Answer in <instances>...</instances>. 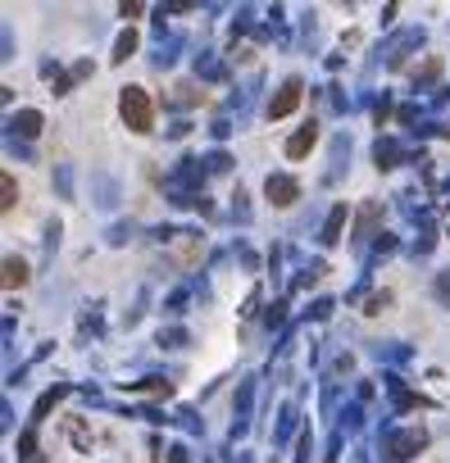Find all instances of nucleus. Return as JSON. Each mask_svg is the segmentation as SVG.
Wrapping results in <instances>:
<instances>
[{
  "mask_svg": "<svg viewBox=\"0 0 450 463\" xmlns=\"http://www.w3.org/2000/svg\"><path fill=\"white\" fill-rule=\"evenodd\" d=\"M95 205H100V209H114V205H119V187H114L105 173H95Z\"/></svg>",
  "mask_w": 450,
  "mask_h": 463,
  "instance_id": "13",
  "label": "nucleus"
},
{
  "mask_svg": "<svg viewBox=\"0 0 450 463\" xmlns=\"http://www.w3.org/2000/svg\"><path fill=\"white\" fill-rule=\"evenodd\" d=\"M255 386H260V377H241V386H237V418H232V441L251 431V404H255Z\"/></svg>",
  "mask_w": 450,
  "mask_h": 463,
  "instance_id": "3",
  "label": "nucleus"
},
{
  "mask_svg": "<svg viewBox=\"0 0 450 463\" xmlns=\"http://www.w3.org/2000/svg\"><path fill=\"white\" fill-rule=\"evenodd\" d=\"M391 250H396V236H387V232H382V236L373 241V255H391Z\"/></svg>",
  "mask_w": 450,
  "mask_h": 463,
  "instance_id": "32",
  "label": "nucleus"
},
{
  "mask_svg": "<svg viewBox=\"0 0 450 463\" xmlns=\"http://www.w3.org/2000/svg\"><path fill=\"white\" fill-rule=\"evenodd\" d=\"M64 395H69V386H55V391H46V395H41V400H37V409H32V422H41V418H46V413H51V409H55V404H60V400H64Z\"/></svg>",
  "mask_w": 450,
  "mask_h": 463,
  "instance_id": "15",
  "label": "nucleus"
},
{
  "mask_svg": "<svg viewBox=\"0 0 450 463\" xmlns=\"http://www.w3.org/2000/svg\"><path fill=\"white\" fill-rule=\"evenodd\" d=\"M332 309H337V304H332V300H314V309H310V318H314V323H323V318H332Z\"/></svg>",
  "mask_w": 450,
  "mask_h": 463,
  "instance_id": "29",
  "label": "nucleus"
},
{
  "mask_svg": "<svg viewBox=\"0 0 450 463\" xmlns=\"http://www.w3.org/2000/svg\"><path fill=\"white\" fill-rule=\"evenodd\" d=\"M296 450H300L296 463H310V455H314V436H310V431H300V445H296Z\"/></svg>",
  "mask_w": 450,
  "mask_h": 463,
  "instance_id": "28",
  "label": "nucleus"
},
{
  "mask_svg": "<svg viewBox=\"0 0 450 463\" xmlns=\"http://www.w3.org/2000/svg\"><path fill=\"white\" fill-rule=\"evenodd\" d=\"M182 304H187V291H173V295H168V314H182Z\"/></svg>",
  "mask_w": 450,
  "mask_h": 463,
  "instance_id": "37",
  "label": "nucleus"
},
{
  "mask_svg": "<svg viewBox=\"0 0 450 463\" xmlns=\"http://www.w3.org/2000/svg\"><path fill=\"white\" fill-rule=\"evenodd\" d=\"M187 341H191V336L182 332V327H164V332H159V345H164V350H182Z\"/></svg>",
  "mask_w": 450,
  "mask_h": 463,
  "instance_id": "20",
  "label": "nucleus"
},
{
  "mask_svg": "<svg viewBox=\"0 0 450 463\" xmlns=\"http://www.w3.org/2000/svg\"><path fill=\"white\" fill-rule=\"evenodd\" d=\"M296 422H300L296 404H282V409H277V427H273V445H286V441L296 436Z\"/></svg>",
  "mask_w": 450,
  "mask_h": 463,
  "instance_id": "9",
  "label": "nucleus"
},
{
  "mask_svg": "<svg viewBox=\"0 0 450 463\" xmlns=\"http://www.w3.org/2000/svg\"><path fill=\"white\" fill-rule=\"evenodd\" d=\"M237 463H251V455H237Z\"/></svg>",
  "mask_w": 450,
  "mask_h": 463,
  "instance_id": "41",
  "label": "nucleus"
},
{
  "mask_svg": "<svg viewBox=\"0 0 450 463\" xmlns=\"http://www.w3.org/2000/svg\"><path fill=\"white\" fill-rule=\"evenodd\" d=\"M382 223V200H369V205L359 209V218H355V241L364 246V241L373 236V227Z\"/></svg>",
  "mask_w": 450,
  "mask_h": 463,
  "instance_id": "7",
  "label": "nucleus"
},
{
  "mask_svg": "<svg viewBox=\"0 0 450 463\" xmlns=\"http://www.w3.org/2000/svg\"><path fill=\"white\" fill-rule=\"evenodd\" d=\"M18 205V187H14V177H9V173H5V177H0V209H5V214H9V209H14Z\"/></svg>",
  "mask_w": 450,
  "mask_h": 463,
  "instance_id": "19",
  "label": "nucleus"
},
{
  "mask_svg": "<svg viewBox=\"0 0 450 463\" xmlns=\"http://www.w3.org/2000/svg\"><path fill=\"white\" fill-rule=\"evenodd\" d=\"M442 137H446V141H450V123H442Z\"/></svg>",
  "mask_w": 450,
  "mask_h": 463,
  "instance_id": "40",
  "label": "nucleus"
},
{
  "mask_svg": "<svg viewBox=\"0 0 450 463\" xmlns=\"http://www.w3.org/2000/svg\"><path fill=\"white\" fill-rule=\"evenodd\" d=\"M119 114L128 123V132H150L155 128V105H150L146 86H123L119 91Z\"/></svg>",
  "mask_w": 450,
  "mask_h": 463,
  "instance_id": "1",
  "label": "nucleus"
},
{
  "mask_svg": "<svg viewBox=\"0 0 450 463\" xmlns=\"http://www.w3.org/2000/svg\"><path fill=\"white\" fill-rule=\"evenodd\" d=\"M123 241H132V223H119V227H110V246H123Z\"/></svg>",
  "mask_w": 450,
  "mask_h": 463,
  "instance_id": "30",
  "label": "nucleus"
},
{
  "mask_svg": "<svg viewBox=\"0 0 450 463\" xmlns=\"http://www.w3.org/2000/svg\"><path fill=\"white\" fill-rule=\"evenodd\" d=\"M341 227H346V205H332V214H328V223H323L319 241H323V246H337V241H341Z\"/></svg>",
  "mask_w": 450,
  "mask_h": 463,
  "instance_id": "11",
  "label": "nucleus"
},
{
  "mask_svg": "<svg viewBox=\"0 0 450 463\" xmlns=\"http://www.w3.org/2000/svg\"><path fill=\"white\" fill-rule=\"evenodd\" d=\"M423 41H428V32H423V27H409V32H400L396 41H387V46H382V55H387L391 64H405V51H418Z\"/></svg>",
  "mask_w": 450,
  "mask_h": 463,
  "instance_id": "6",
  "label": "nucleus"
},
{
  "mask_svg": "<svg viewBox=\"0 0 450 463\" xmlns=\"http://www.w3.org/2000/svg\"><path fill=\"white\" fill-rule=\"evenodd\" d=\"M32 450H37V436L23 431V436H18V459H32Z\"/></svg>",
  "mask_w": 450,
  "mask_h": 463,
  "instance_id": "31",
  "label": "nucleus"
},
{
  "mask_svg": "<svg viewBox=\"0 0 450 463\" xmlns=\"http://www.w3.org/2000/svg\"><path fill=\"white\" fill-rule=\"evenodd\" d=\"M341 418H346V422H341L346 431H359V422H364V409H359V404H346V413H341Z\"/></svg>",
  "mask_w": 450,
  "mask_h": 463,
  "instance_id": "25",
  "label": "nucleus"
},
{
  "mask_svg": "<svg viewBox=\"0 0 450 463\" xmlns=\"http://www.w3.org/2000/svg\"><path fill=\"white\" fill-rule=\"evenodd\" d=\"M178 422H182V427H187V431H200V418H196V413H191V409H182V413H178Z\"/></svg>",
  "mask_w": 450,
  "mask_h": 463,
  "instance_id": "35",
  "label": "nucleus"
},
{
  "mask_svg": "<svg viewBox=\"0 0 450 463\" xmlns=\"http://www.w3.org/2000/svg\"><path fill=\"white\" fill-rule=\"evenodd\" d=\"M232 200H237V205H232V214H237V218H241V223H246V218H251V205H246V191H237Z\"/></svg>",
  "mask_w": 450,
  "mask_h": 463,
  "instance_id": "33",
  "label": "nucleus"
},
{
  "mask_svg": "<svg viewBox=\"0 0 450 463\" xmlns=\"http://www.w3.org/2000/svg\"><path fill=\"white\" fill-rule=\"evenodd\" d=\"M314 141H319V128H314V123H305V128L291 132V141H286V159H305V154L314 150Z\"/></svg>",
  "mask_w": 450,
  "mask_h": 463,
  "instance_id": "8",
  "label": "nucleus"
},
{
  "mask_svg": "<svg viewBox=\"0 0 450 463\" xmlns=\"http://www.w3.org/2000/svg\"><path fill=\"white\" fill-rule=\"evenodd\" d=\"M205 168H209V173H227V168H232V159H227L223 150H214V154L205 159Z\"/></svg>",
  "mask_w": 450,
  "mask_h": 463,
  "instance_id": "26",
  "label": "nucleus"
},
{
  "mask_svg": "<svg viewBox=\"0 0 450 463\" xmlns=\"http://www.w3.org/2000/svg\"><path fill=\"white\" fill-rule=\"evenodd\" d=\"M437 295H442V304H450V273H437Z\"/></svg>",
  "mask_w": 450,
  "mask_h": 463,
  "instance_id": "34",
  "label": "nucleus"
},
{
  "mask_svg": "<svg viewBox=\"0 0 450 463\" xmlns=\"http://www.w3.org/2000/svg\"><path fill=\"white\" fill-rule=\"evenodd\" d=\"M27 282V264L18 255H5V286L14 291V286H23Z\"/></svg>",
  "mask_w": 450,
  "mask_h": 463,
  "instance_id": "14",
  "label": "nucleus"
},
{
  "mask_svg": "<svg viewBox=\"0 0 450 463\" xmlns=\"http://www.w3.org/2000/svg\"><path fill=\"white\" fill-rule=\"evenodd\" d=\"M128 391H150V395H168V382H164V377H141V382H128Z\"/></svg>",
  "mask_w": 450,
  "mask_h": 463,
  "instance_id": "23",
  "label": "nucleus"
},
{
  "mask_svg": "<svg viewBox=\"0 0 450 463\" xmlns=\"http://www.w3.org/2000/svg\"><path fill=\"white\" fill-rule=\"evenodd\" d=\"M168 463H191V459H187V450H182V445H173V450H168Z\"/></svg>",
  "mask_w": 450,
  "mask_h": 463,
  "instance_id": "39",
  "label": "nucleus"
},
{
  "mask_svg": "<svg viewBox=\"0 0 450 463\" xmlns=\"http://www.w3.org/2000/svg\"><path fill=\"white\" fill-rule=\"evenodd\" d=\"M119 14H123V18H137V14H141V5H137V0H123Z\"/></svg>",
  "mask_w": 450,
  "mask_h": 463,
  "instance_id": "38",
  "label": "nucleus"
},
{
  "mask_svg": "<svg viewBox=\"0 0 450 463\" xmlns=\"http://www.w3.org/2000/svg\"><path fill=\"white\" fill-rule=\"evenodd\" d=\"M423 445H428V431L423 427H405V431H391V436H387V455L396 459V463L414 459Z\"/></svg>",
  "mask_w": 450,
  "mask_h": 463,
  "instance_id": "2",
  "label": "nucleus"
},
{
  "mask_svg": "<svg viewBox=\"0 0 450 463\" xmlns=\"http://www.w3.org/2000/svg\"><path fill=\"white\" fill-rule=\"evenodd\" d=\"M264 323H269V327H282V323H286V304H282V300H277V304H269Z\"/></svg>",
  "mask_w": 450,
  "mask_h": 463,
  "instance_id": "27",
  "label": "nucleus"
},
{
  "mask_svg": "<svg viewBox=\"0 0 450 463\" xmlns=\"http://www.w3.org/2000/svg\"><path fill=\"white\" fill-rule=\"evenodd\" d=\"M178 51H182V41H178V36H173V41H168V46H159V51H155V55H150V64H155V69H168V64H173V60H178Z\"/></svg>",
  "mask_w": 450,
  "mask_h": 463,
  "instance_id": "17",
  "label": "nucleus"
},
{
  "mask_svg": "<svg viewBox=\"0 0 450 463\" xmlns=\"http://www.w3.org/2000/svg\"><path fill=\"white\" fill-rule=\"evenodd\" d=\"M437 73H442V64L428 60V64H423V73L414 77V91H423V86H432V91H437Z\"/></svg>",
  "mask_w": 450,
  "mask_h": 463,
  "instance_id": "21",
  "label": "nucleus"
},
{
  "mask_svg": "<svg viewBox=\"0 0 450 463\" xmlns=\"http://www.w3.org/2000/svg\"><path fill=\"white\" fill-rule=\"evenodd\" d=\"M132 51H137V32H132V27H128V32H119V41H114V60H128V55Z\"/></svg>",
  "mask_w": 450,
  "mask_h": 463,
  "instance_id": "18",
  "label": "nucleus"
},
{
  "mask_svg": "<svg viewBox=\"0 0 450 463\" xmlns=\"http://www.w3.org/2000/svg\"><path fill=\"white\" fill-rule=\"evenodd\" d=\"M300 91H305V82L300 77H286L282 86H277V95L269 100V119H286V114L300 105Z\"/></svg>",
  "mask_w": 450,
  "mask_h": 463,
  "instance_id": "4",
  "label": "nucleus"
},
{
  "mask_svg": "<svg viewBox=\"0 0 450 463\" xmlns=\"http://www.w3.org/2000/svg\"><path fill=\"white\" fill-rule=\"evenodd\" d=\"M373 354H378V359H396V363H405L409 359V350H405V345H400V341H387V345H373Z\"/></svg>",
  "mask_w": 450,
  "mask_h": 463,
  "instance_id": "16",
  "label": "nucleus"
},
{
  "mask_svg": "<svg viewBox=\"0 0 450 463\" xmlns=\"http://www.w3.org/2000/svg\"><path fill=\"white\" fill-rule=\"evenodd\" d=\"M396 159H400V146L391 137H378V146H373V163H378V168H396Z\"/></svg>",
  "mask_w": 450,
  "mask_h": 463,
  "instance_id": "12",
  "label": "nucleus"
},
{
  "mask_svg": "<svg viewBox=\"0 0 450 463\" xmlns=\"http://www.w3.org/2000/svg\"><path fill=\"white\" fill-rule=\"evenodd\" d=\"M14 132H18V137H37V132H41V114H37V109H18L14 119H9V137H14Z\"/></svg>",
  "mask_w": 450,
  "mask_h": 463,
  "instance_id": "10",
  "label": "nucleus"
},
{
  "mask_svg": "<svg viewBox=\"0 0 450 463\" xmlns=\"http://www.w3.org/2000/svg\"><path fill=\"white\" fill-rule=\"evenodd\" d=\"M387 304H391V295H387V291H382V295H373V300H369V314H382Z\"/></svg>",
  "mask_w": 450,
  "mask_h": 463,
  "instance_id": "36",
  "label": "nucleus"
},
{
  "mask_svg": "<svg viewBox=\"0 0 450 463\" xmlns=\"http://www.w3.org/2000/svg\"><path fill=\"white\" fill-rule=\"evenodd\" d=\"M55 187H60V196H64V200L73 196V173H69V163H60V168H55Z\"/></svg>",
  "mask_w": 450,
  "mask_h": 463,
  "instance_id": "24",
  "label": "nucleus"
},
{
  "mask_svg": "<svg viewBox=\"0 0 450 463\" xmlns=\"http://www.w3.org/2000/svg\"><path fill=\"white\" fill-rule=\"evenodd\" d=\"M264 196H269L273 205H296V200H300V182L286 177V173H269V182H264Z\"/></svg>",
  "mask_w": 450,
  "mask_h": 463,
  "instance_id": "5",
  "label": "nucleus"
},
{
  "mask_svg": "<svg viewBox=\"0 0 450 463\" xmlns=\"http://www.w3.org/2000/svg\"><path fill=\"white\" fill-rule=\"evenodd\" d=\"M196 73H200V77H223V64L205 51V55H196Z\"/></svg>",
  "mask_w": 450,
  "mask_h": 463,
  "instance_id": "22",
  "label": "nucleus"
}]
</instances>
